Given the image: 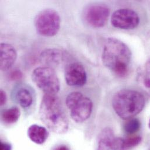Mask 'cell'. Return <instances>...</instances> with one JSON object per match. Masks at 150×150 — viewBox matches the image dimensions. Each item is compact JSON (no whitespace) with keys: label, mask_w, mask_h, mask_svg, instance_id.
Here are the masks:
<instances>
[{"label":"cell","mask_w":150,"mask_h":150,"mask_svg":"<svg viewBox=\"0 0 150 150\" xmlns=\"http://www.w3.org/2000/svg\"><path fill=\"white\" fill-rule=\"evenodd\" d=\"M32 79L36 85L45 94L56 95L60 89V79L53 69L46 66L35 69Z\"/></svg>","instance_id":"6"},{"label":"cell","mask_w":150,"mask_h":150,"mask_svg":"<svg viewBox=\"0 0 150 150\" xmlns=\"http://www.w3.org/2000/svg\"><path fill=\"white\" fill-rule=\"evenodd\" d=\"M17 59L15 47L10 44L2 43L0 45V69L5 71L9 70Z\"/></svg>","instance_id":"11"},{"label":"cell","mask_w":150,"mask_h":150,"mask_svg":"<svg viewBox=\"0 0 150 150\" xmlns=\"http://www.w3.org/2000/svg\"><path fill=\"white\" fill-rule=\"evenodd\" d=\"M140 23L138 14L133 10L122 8L113 12L111 17V23L116 28L120 29H133Z\"/></svg>","instance_id":"8"},{"label":"cell","mask_w":150,"mask_h":150,"mask_svg":"<svg viewBox=\"0 0 150 150\" xmlns=\"http://www.w3.org/2000/svg\"><path fill=\"white\" fill-rule=\"evenodd\" d=\"M6 100H7V96H6V92L4 91H3L2 89H1L0 91V105H1V106H4L6 103Z\"/></svg>","instance_id":"20"},{"label":"cell","mask_w":150,"mask_h":150,"mask_svg":"<svg viewBox=\"0 0 150 150\" xmlns=\"http://www.w3.org/2000/svg\"><path fill=\"white\" fill-rule=\"evenodd\" d=\"M23 76V74L20 70L15 69L10 72L8 75V78L11 81H15L22 79Z\"/></svg>","instance_id":"19"},{"label":"cell","mask_w":150,"mask_h":150,"mask_svg":"<svg viewBox=\"0 0 150 150\" xmlns=\"http://www.w3.org/2000/svg\"><path fill=\"white\" fill-rule=\"evenodd\" d=\"M14 101L19 104L22 108H29L33 102V96L31 90L25 86H18L12 92Z\"/></svg>","instance_id":"13"},{"label":"cell","mask_w":150,"mask_h":150,"mask_svg":"<svg viewBox=\"0 0 150 150\" xmlns=\"http://www.w3.org/2000/svg\"><path fill=\"white\" fill-rule=\"evenodd\" d=\"M142 140L140 136H134L124 139V144L126 149H130L138 146Z\"/></svg>","instance_id":"18"},{"label":"cell","mask_w":150,"mask_h":150,"mask_svg":"<svg viewBox=\"0 0 150 150\" xmlns=\"http://www.w3.org/2000/svg\"><path fill=\"white\" fill-rule=\"evenodd\" d=\"M21 112L18 107L13 106L4 110L1 115L2 122L5 125H12L19 119Z\"/></svg>","instance_id":"16"},{"label":"cell","mask_w":150,"mask_h":150,"mask_svg":"<svg viewBox=\"0 0 150 150\" xmlns=\"http://www.w3.org/2000/svg\"><path fill=\"white\" fill-rule=\"evenodd\" d=\"M66 104L71 119L76 123L85 122L92 114V101L80 92L74 91L70 93L66 97Z\"/></svg>","instance_id":"4"},{"label":"cell","mask_w":150,"mask_h":150,"mask_svg":"<svg viewBox=\"0 0 150 150\" xmlns=\"http://www.w3.org/2000/svg\"><path fill=\"white\" fill-rule=\"evenodd\" d=\"M28 136L32 142L37 144H42L46 142L49 136V132L45 127L32 125L28 130Z\"/></svg>","instance_id":"14"},{"label":"cell","mask_w":150,"mask_h":150,"mask_svg":"<svg viewBox=\"0 0 150 150\" xmlns=\"http://www.w3.org/2000/svg\"><path fill=\"white\" fill-rule=\"evenodd\" d=\"M64 77L67 84L73 87L83 86L87 80V75L84 67L77 62L72 63L67 66Z\"/></svg>","instance_id":"10"},{"label":"cell","mask_w":150,"mask_h":150,"mask_svg":"<svg viewBox=\"0 0 150 150\" xmlns=\"http://www.w3.org/2000/svg\"><path fill=\"white\" fill-rule=\"evenodd\" d=\"M39 116L41 120L51 132L64 134L68 130L69 123L60 99L56 95L45 94L42 100Z\"/></svg>","instance_id":"2"},{"label":"cell","mask_w":150,"mask_h":150,"mask_svg":"<svg viewBox=\"0 0 150 150\" xmlns=\"http://www.w3.org/2000/svg\"><path fill=\"white\" fill-rule=\"evenodd\" d=\"M138 81L143 89L150 96V59L140 71Z\"/></svg>","instance_id":"15"},{"label":"cell","mask_w":150,"mask_h":150,"mask_svg":"<svg viewBox=\"0 0 150 150\" xmlns=\"http://www.w3.org/2000/svg\"><path fill=\"white\" fill-rule=\"evenodd\" d=\"M64 54L59 49L53 48L43 50L40 55V62L46 67L53 68L58 66L64 59Z\"/></svg>","instance_id":"12"},{"label":"cell","mask_w":150,"mask_h":150,"mask_svg":"<svg viewBox=\"0 0 150 150\" xmlns=\"http://www.w3.org/2000/svg\"><path fill=\"white\" fill-rule=\"evenodd\" d=\"M144 96L132 89H122L112 99V107L116 113L123 120L133 118L139 114L145 106Z\"/></svg>","instance_id":"3"},{"label":"cell","mask_w":150,"mask_h":150,"mask_svg":"<svg viewBox=\"0 0 150 150\" xmlns=\"http://www.w3.org/2000/svg\"><path fill=\"white\" fill-rule=\"evenodd\" d=\"M34 23L36 30L40 35L53 37L60 30L61 18L54 9H46L38 13L35 18Z\"/></svg>","instance_id":"5"},{"label":"cell","mask_w":150,"mask_h":150,"mask_svg":"<svg viewBox=\"0 0 150 150\" xmlns=\"http://www.w3.org/2000/svg\"><path fill=\"white\" fill-rule=\"evenodd\" d=\"M110 14L109 8L103 4H93L88 6L84 10L83 16L86 24L94 28L104 26Z\"/></svg>","instance_id":"7"},{"label":"cell","mask_w":150,"mask_h":150,"mask_svg":"<svg viewBox=\"0 0 150 150\" xmlns=\"http://www.w3.org/2000/svg\"><path fill=\"white\" fill-rule=\"evenodd\" d=\"M124 139L116 137L109 127L103 129L98 136L96 150H126Z\"/></svg>","instance_id":"9"},{"label":"cell","mask_w":150,"mask_h":150,"mask_svg":"<svg viewBox=\"0 0 150 150\" xmlns=\"http://www.w3.org/2000/svg\"><path fill=\"white\" fill-rule=\"evenodd\" d=\"M127 120V121L123 125V130L126 133L133 134L140 130L141 122L138 119L132 118Z\"/></svg>","instance_id":"17"},{"label":"cell","mask_w":150,"mask_h":150,"mask_svg":"<svg viewBox=\"0 0 150 150\" xmlns=\"http://www.w3.org/2000/svg\"><path fill=\"white\" fill-rule=\"evenodd\" d=\"M54 150H70L69 148L65 145H61L57 147Z\"/></svg>","instance_id":"22"},{"label":"cell","mask_w":150,"mask_h":150,"mask_svg":"<svg viewBox=\"0 0 150 150\" xmlns=\"http://www.w3.org/2000/svg\"><path fill=\"white\" fill-rule=\"evenodd\" d=\"M102 59L104 66L120 78L126 77L130 71L132 52L121 40L113 38L106 39Z\"/></svg>","instance_id":"1"},{"label":"cell","mask_w":150,"mask_h":150,"mask_svg":"<svg viewBox=\"0 0 150 150\" xmlns=\"http://www.w3.org/2000/svg\"><path fill=\"white\" fill-rule=\"evenodd\" d=\"M0 150H12V146L9 143L1 142Z\"/></svg>","instance_id":"21"},{"label":"cell","mask_w":150,"mask_h":150,"mask_svg":"<svg viewBox=\"0 0 150 150\" xmlns=\"http://www.w3.org/2000/svg\"><path fill=\"white\" fill-rule=\"evenodd\" d=\"M149 128L150 129V121H149Z\"/></svg>","instance_id":"23"}]
</instances>
